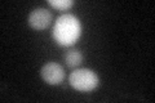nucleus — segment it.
I'll return each instance as SVG.
<instances>
[{"label": "nucleus", "mask_w": 155, "mask_h": 103, "mask_svg": "<svg viewBox=\"0 0 155 103\" xmlns=\"http://www.w3.org/2000/svg\"><path fill=\"white\" fill-rule=\"evenodd\" d=\"M81 35L80 21L72 14H62L57 18L53 27V37L57 44L69 47L75 44Z\"/></svg>", "instance_id": "nucleus-1"}, {"label": "nucleus", "mask_w": 155, "mask_h": 103, "mask_svg": "<svg viewBox=\"0 0 155 103\" xmlns=\"http://www.w3.org/2000/svg\"><path fill=\"white\" fill-rule=\"evenodd\" d=\"M70 85L78 92H92L100 84V77L91 68H78L69 76Z\"/></svg>", "instance_id": "nucleus-2"}, {"label": "nucleus", "mask_w": 155, "mask_h": 103, "mask_svg": "<svg viewBox=\"0 0 155 103\" xmlns=\"http://www.w3.org/2000/svg\"><path fill=\"white\" fill-rule=\"evenodd\" d=\"M40 76L48 85H60L65 79V70L56 62H48L41 67Z\"/></svg>", "instance_id": "nucleus-3"}, {"label": "nucleus", "mask_w": 155, "mask_h": 103, "mask_svg": "<svg viewBox=\"0 0 155 103\" xmlns=\"http://www.w3.org/2000/svg\"><path fill=\"white\" fill-rule=\"evenodd\" d=\"M28 24L36 31H41L49 26L52 22V13L45 8H36L28 14Z\"/></svg>", "instance_id": "nucleus-4"}, {"label": "nucleus", "mask_w": 155, "mask_h": 103, "mask_svg": "<svg viewBox=\"0 0 155 103\" xmlns=\"http://www.w3.org/2000/svg\"><path fill=\"white\" fill-rule=\"evenodd\" d=\"M65 61H66V65L69 67H78L79 65H81L83 62V54L81 52L76 50V49H72V50H69L65 56Z\"/></svg>", "instance_id": "nucleus-5"}, {"label": "nucleus", "mask_w": 155, "mask_h": 103, "mask_svg": "<svg viewBox=\"0 0 155 103\" xmlns=\"http://www.w3.org/2000/svg\"><path fill=\"white\" fill-rule=\"evenodd\" d=\"M48 4L52 7L57 9V11H69V9L74 5V2L72 0H49Z\"/></svg>", "instance_id": "nucleus-6"}]
</instances>
